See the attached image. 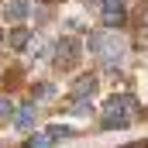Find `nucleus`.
<instances>
[{
	"instance_id": "nucleus-1",
	"label": "nucleus",
	"mask_w": 148,
	"mask_h": 148,
	"mask_svg": "<svg viewBox=\"0 0 148 148\" xmlns=\"http://www.w3.org/2000/svg\"><path fill=\"white\" fill-rule=\"evenodd\" d=\"M141 114H138V100L131 97V93H121V97H110L107 100V107H103V127H127V124H134Z\"/></svg>"
},
{
	"instance_id": "nucleus-2",
	"label": "nucleus",
	"mask_w": 148,
	"mask_h": 148,
	"mask_svg": "<svg viewBox=\"0 0 148 148\" xmlns=\"http://www.w3.org/2000/svg\"><path fill=\"white\" fill-rule=\"evenodd\" d=\"M90 52L103 66H117L124 59V45H121L117 31H97V35H90Z\"/></svg>"
},
{
	"instance_id": "nucleus-3",
	"label": "nucleus",
	"mask_w": 148,
	"mask_h": 148,
	"mask_svg": "<svg viewBox=\"0 0 148 148\" xmlns=\"http://www.w3.org/2000/svg\"><path fill=\"white\" fill-rule=\"evenodd\" d=\"M97 7H100V17H103V28H107V31L124 28V21H127L124 0H97Z\"/></svg>"
},
{
	"instance_id": "nucleus-4",
	"label": "nucleus",
	"mask_w": 148,
	"mask_h": 148,
	"mask_svg": "<svg viewBox=\"0 0 148 148\" xmlns=\"http://www.w3.org/2000/svg\"><path fill=\"white\" fill-rule=\"evenodd\" d=\"M79 52H83V45H79V38H73V35H66L59 45H55V62L62 66V69H73L76 62H79Z\"/></svg>"
},
{
	"instance_id": "nucleus-5",
	"label": "nucleus",
	"mask_w": 148,
	"mask_h": 148,
	"mask_svg": "<svg viewBox=\"0 0 148 148\" xmlns=\"http://www.w3.org/2000/svg\"><path fill=\"white\" fill-rule=\"evenodd\" d=\"M97 93V76L90 73V76H79L76 79V86H73V97L76 100H86V97H93Z\"/></svg>"
},
{
	"instance_id": "nucleus-6",
	"label": "nucleus",
	"mask_w": 148,
	"mask_h": 148,
	"mask_svg": "<svg viewBox=\"0 0 148 148\" xmlns=\"http://www.w3.org/2000/svg\"><path fill=\"white\" fill-rule=\"evenodd\" d=\"M35 121H38V107H35V103H28V107H21V114H14V124L24 127V131L35 127Z\"/></svg>"
},
{
	"instance_id": "nucleus-7",
	"label": "nucleus",
	"mask_w": 148,
	"mask_h": 148,
	"mask_svg": "<svg viewBox=\"0 0 148 148\" xmlns=\"http://www.w3.org/2000/svg\"><path fill=\"white\" fill-rule=\"evenodd\" d=\"M31 28H14V31H10V38H7V41H10V48H17V52H21V48H28V45H31Z\"/></svg>"
},
{
	"instance_id": "nucleus-8",
	"label": "nucleus",
	"mask_w": 148,
	"mask_h": 148,
	"mask_svg": "<svg viewBox=\"0 0 148 148\" xmlns=\"http://www.w3.org/2000/svg\"><path fill=\"white\" fill-rule=\"evenodd\" d=\"M3 14H7V21H24L28 17V0H10Z\"/></svg>"
},
{
	"instance_id": "nucleus-9",
	"label": "nucleus",
	"mask_w": 148,
	"mask_h": 148,
	"mask_svg": "<svg viewBox=\"0 0 148 148\" xmlns=\"http://www.w3.org/2000/svg\"><path fill=\"white\" fill-rule=\"evenodd\" d=\"M52 145H55V141H52L48 134H35V138L24 141V148H52Z\"/></svg>"
},
{
	"instance_id": "nucleus-10",
	"label": "nucleus",
	"mask_w": 148,
	"mask_h": 148,
	"mask_svg": "<svg viewBox=\"0 0 148 148\" xmlns=\"http://www.w3.org/2000/svg\"><path fill=\"white\" fill-rule=\"evenodd\" d=\"M45 134H48V138L55 141V138H69V134H73V127H66V124H52V127H48Z\"/></svg>"
},
{
	"instance_id": "nucleus-11",
	"label": "nucleus",
	"mask_w": 148,
	"mask_h": 148,
	"mask_svg": "<svg viewBox=\"0 0 148 148\" xmlns=\"http://www.w3.org/2000/svg\"><path fill=\"white\" fill-rule=\"evenodd\" d=\"M14 110H17V107H14L7 97H0V121H14Z\"/></svg>"
},
{
	"instance_id": "nucleus-12",
	"label": "nucleus",
	"mask_w": 148,
	"mask_h": 148,
	"mask_svg": "<svg viewBox=\"0 0 148 148\" xmlns=\"http://www.w3.org/2000/svg\"><path fill=\"white\" fill-rule=\"evenodd\" d=\"M35 97H52V86H35Z\"/></svg>"
},
{
	"instance_id": "nucleus-13",
	"label": "nucleus",
	"mask_w": 148,
	"mask_h": 148,
	"mask_svg": "<svg viewBox=\"0 0 148 148\" xmlns=\"http://www.w3.org/2000/svg\"><path fill=\"white\" fill-rule=\"evenodd\" d=\"M141 28H148V7L141 10Z\"/></svg>"
},
{
	"instance_id": "nucleus-14",
	"label": "nucleus",
	"mask_w": 148,
	"mask_h": 148,
	"mask_svg": "<svg viewBox=\"0 0 148 148\" xmlns=\"http://www.w3.org/2000/svg\"><path fill=\"white\" fill-rule=\"evenodd\" d=\"M41 3H59V0H41Z\"/></svg>"
}]
</instances>
